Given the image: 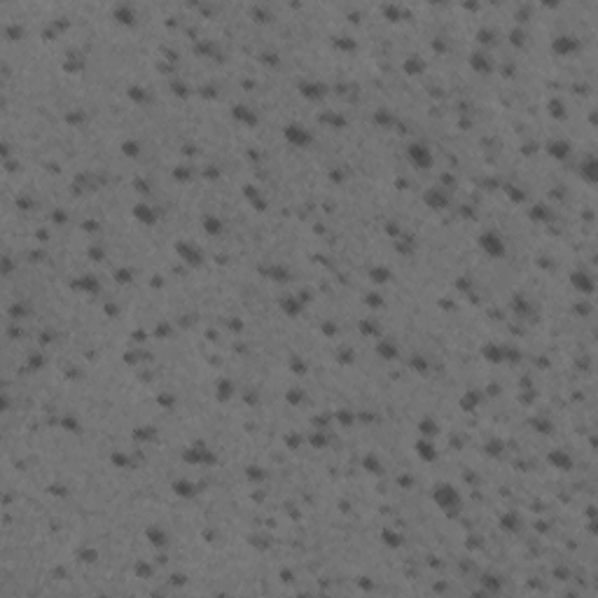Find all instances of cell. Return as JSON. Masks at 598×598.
<instances>
[{
  "mask_svg": "<svg viewBox=\"0 0 598 598\" xmlns=\"http://www.w3.org/2000/svg\"><path fill=\"white\" fill-rule=\"evenodd\" d=\"M432 500H435V505L446 517H456L463 507L461 493H458L451 484H437L435 491H432Z\"/></svg>",
  "mask_w": 598,
  "mask_h": 598,
  "instance_id": "obj_1",
  "label": "cell"
},
{
  "mask_svg": "<svg viewBox=\"0 0 598 598\" xmlns=\"http://www.w3.org/2000/svg\"><path fill=\"white\" fill-rule=\"evenodd\" d=\"M479 245H482V250L486 252L489 257H493V259L503 257L505 250H507V245H505V238L500 236L498 231H493V229L484 231L482 236H479Z\"/></svg>",
  "mask_w": 598,
  "mask_h": 598,
  "instance_id": "obj_2",
  "label": "cell"
},
{
  "mask_svg": "<svg viewBox=\"0 0 598 598\" xmlns=\"http://www.w3.org/2000/svg\"><path fill=\"white\" fill-rule=\"evenodd\" d=\"M283 136H285V140L290 145H294V147H306V145H311L313 136L309 133V129H304L302 124H287L285 129H283Z\"/></svg>",
  "mask_w": 598,
  "mask_h": 598,
  "instance_id": "obj_3",
  "label": "cell"
},
{
  "mask_svg": "<svg viewBox=\"0 0 598 598\" xmlns=\"http://www.w3.org/2000/svg\"><path fill=\"white\" fill-rule=\"evenodd\" d=\"M407 157H409V162L414 164L416 169H428L430 164H432V155H430V150L425 147L423 143H411L409 145V150H407Z\"/></svg>",
  "mask_w": 598,
  "mask_h": 598,
  "instance_id": "obj_4",
  "label": "cell"
},
{
  "mask_svg": "<svg viewBox=\"0 0 598 598\" xmlns=\"http://www.w3.org/2000/svg\"><path fill=\"white\" fill-rule=\"evenodd\" d=\"M414 451H416V456H418L423 463L437 461V448H435V444H432V439H428V437H421V439L416 442Z\"/></svg>",
  "mask_w": 598,
  "mask_h": 598,
  "instance_id": "obj_5",
  "label": "cell"
},
{
  "mask_svg": "<svg viewBox=\"0 0 598 598\" xmlns=\"http://www.w3.org/2000/svg\"><path fill=\"white\" fill-rule=\"evenodd\" d=\"M425 204L430 206V208H435V211H442V208H446L448 206V197L444 190H430L425 192Z\"/></svg>",
  "mask_w": 598,
  "mask_h": 598,
  "instance_id": "obj_6",
  "label": "cell"
},
{
  "mask_svg": "<svg viewBox=\"0 0 598 598\" xmlns=\"http://www.w3.org/2000/svg\"><path fill=\"white\" fill-rule=\"evenodd\" d=\"M570 280H572V285L577 287L582 294H591L593 287H596V285H593V280H591V276H586L584 271H575L570 276Z\"/></svg>",
  "mask_w": 598,
  "mask_h": 598,
  "instance_id": "obj_7",
  "label": "cell"
},
{
  "mask_svg": "<svg viewBox=\"0 0 598 598\" xmlns=\"http://www.w3.org/2000/svg\"><path fill=\"white\" fill-rule=\"evenodd\" d=\"M500 528L507 530V533H519L521 530V519L514 514V512H507L500 517Z\"/></svg>",
  "mask_w": 598,
  "mask_h": 598,
  "instance_id": "obj_8",
  "label": "cell"
},
{
  "mask_svg": "<svg viewBox=\"0 0 598 598\" xmlns=\"http://www.w3.org/2000/svg\"><path fill=\"white\" fill-rule=\"evenodd\" d=\"M470 63H472V68L479 70V73H491L493 70V63H491L489 54H482V52H477V54H472V59H470Z\"/></svg>",
  "mask_w": 598,
  "mask_h": 598,
  "instance_id": "obj_9",
  "label": "cell"
},
{
  "mask_svg": "<svg viewBox=\"0 0 598 598\" xmlns=\"http://www.w3.org/2000/svg\"><path fill=\"white\" fill-rule=\"evenodd\" d=\"M549 463L558 470H570L572 468V458L565 451H551L549 454Z\"/></svg>",
  "mask_w": 598,
  "mask_h": 598,
  "instance_id": "obj_10",
  "label": "cell"
},
{
  "mask_svg": "<svg viewBox=\"0 0 598 598\" xmlns=\"http://www.w3.org/2000/svg\"><path fill=\"white\" fill-rule=\"evenodd\" d=\"M299 91H302V96H306V98H320V96L325 94V87L323 84H318V82H304L302 87H299Z\"/></svg>",
  "mask_w": 598,
  "mask_h": 598,
  "instance_id": "obj_11",
  "label": "cell"
},
{
  "mask_svg": "<svg viewBox=\"0 0 598 598\" xmlns=\"http://www.w3.org/2000/svg\"><path fill=\"white\" fill-rule=\"evenodd\" d=\"M376 353H379L383 360H395V358H397V346H395L393 341L383 339L376 344Z\"/></svg>",
  "mask_w": 598,
  "mask_h": 598,
  "instance_id": "obj_12",
  "label": "cell"
},
{
  "mask_svg": "<svg viewBox=\"0 0 598 598\" xmlns=\"http://www.w3.org/2000/svg\"><path fill=\"white\" fill-rule=\"evenodd\" d=\"M547 150H549V155L556 157V159H565V157L570 155V145L565 143V140H554V143L547 145Z\"/></svg>",
  "mask_w": 598,
  "mask_h": 598,
  "instance_id": "obj_13",
  "label": "cell"
},
{
  "mask_svg": "<svg viewBox=\"0 0 598 598\" xmlns=\"http://www.w3.org/2000/svg\"><path fill=\"white\" fill-rule=\"evenodd\" d=\"M484 358L491 362H505V348L489 344V346H484Z\"/></svg>",
  "mask_w": 598,
  "mask_h": 598,
  "instance_id": "obj_14",
  "label": "cell"
},
{
  "mask_svg": "<svg viewBox=\"0 0 598 598\" xmlns=\"http://www.w3.org/2000/svg\"><path fill=\"white\" fill-rule=\"evenodd\" d=\"M222 229H224L222 220L213 218V215L204 218V231H206V234H211V236H218V234H222Z\"/></svg>",
  "mask_w": 598,
  "mask_h": 598,
  "instance_id": "obj_15",
  "label": "cell"
},
{
  "mask_svg": "<svg viewBox=\"0 0 598 598\" xmlns=\"http://www.w3.org/2000/svg\"><path fill=\"white\" fill-rule=\"evenodd\" d=\"M579 173H582V178H584L586 183H596V178H598L596 162H593V159H586V162L582 164V169H579Z\"/></svg>",
  "mask_w": 598,
  "mask_h": 598,
  "instance_id": "obj_16",
  "label": "cell"
},
{
  "mask_svg": "<svg viewBox=\"0 0 598 598\" xmlns=\"http://www.w3.org/2000/svg\"><path fill=\"white\" fill-rule=\"evenodd\" d=\"M173 493L180 498H192L194 496V489H192V482H185V479H178L173 484Z\"/></svg>",
  "mask_w": 598,
  "mask_h": 598,
  "instance_id": "obj_17",
  "label": "cell"
},
{
  "mask_svg": "<svg viewBox=\"0 0 598 598\" xmlns=\"http://www.w3.org/2000/svg\"><path fill=\"white\" fill-rule=\"evenodd\" d=\"M418 432H421L423 437H428V439H432V437L437 435V423L432 421V418H423V421L418 423Z\"/></svg>",
  "mask_w": 598,
  "mask_h": 598,
  "instance_id": "obj_18",
  "label": "cell"
},
{
  "mask_svg": "<svg viewBox=\"0 0 598 598\" xmlns=\"http://www.w3.org/2000/svg\"><path fill=\"white\" fill-rule=\"evenodd\" d=\"M381 540H383V544L386 547H400L402 544V537L395 533V530L390 528H383V533H381Z\"/></svg>",
  "mask_w": 598,
  "mask_h": 598,
  "instance_id": "obj_19",
  "label": "cell"
},
{
  "mask_svg": "<svg viewBox=\"0 0 598 598\" xmlns=\"http://www.w3.org/2000/svg\"><path fill=\"white\" fill-rule=\"evenodd\" d=\"M147 537H150V542L155 544V547H164V544L169 542L166 533H164V530H159V528H147Z\"/></svg>",
  "mask_w": 598,
  "mask_h": 598,
  "instance_id": "obj_20",
  "label": "cell"
},
{
  "mask_svg": "<svg viewBox=\"0 0 598 598\" xmlns=\"http://www.w3.org/2000/svg\"><path fill=\"white\" fill-rule=\"evenodd\" d=\"M482 584H484V589H486V591L498 593V591H500V586H503V582H500V577H496V575H484Z\"/></svg>",
  "mask_w": 598,
  "mask_h": 598,
  "instance_id": "obj_21",
  "label": "cell"
},
{
  "mask_svg": "<svg viewBox=\"0 0 598 598\" xmlns=\"http://www.w3.org/2000/svg\"><path fill=\"white\" fill-rule=\"evenodd\" d=\"M133 215H136L138 220H143L145 224H152V222H155V213L147 211V206H145V204H138L136 208H133Z\"/></svg>",
  "mask_w": 598,
  "mask_h": 598,
  "instance_id": "obj_22",
  "label": "cell"
},
{
  "mask_svg": "<svg viewBox=\"0 0 598 598\" xmlns=\"http://www.w3.org/2000/svg\"><path fill=\"white\" fill-rule=\"evenodd\" d=\"M575 47H577V42L570 40L568 35H565V38H558V40L554 42V49H556V52H561V54H568V52H570V49H575Z\"/></svg>",
  "mask_w": 598,
  "mask_h": 598,
  "instance_id": "obj_23",
  "label": "cell"
},
{
  "mask_svg": "<svg viewBox=\"0 0 598 598\" xmlns=\"http://www.w3.org/2000/svg\"><path fill=\"white\" fill-rule=\"evenodd\" d=\"M234 117H236V119H241V122H248V124L257 122L255 117H250V110L243 108V105H236V108H234Z\"/></svg>",
  "mask_w": 598,
  "mask_h": 598,
  "instance_id": "obj_24",
  "label": "cell"
},
{
  "mask_svg": "<svg viewBox=\"0 0 598 598\" xmlns=\"http://www.w3.org/2000/svg\"><path fill=\"white\" fill-rule=\"evenodd\" d=\"M294 304H299V299H294V297L283 299V311H285L287 316H294V313H299V311H302V306H294Z\"/></svg>",
  "mask_w": 598,
  "mask_h": 598,
  "instance_id": "obj_25",
  "label": "cell"
},
{
  "mask_svg": "<svg viewBox=\"0 0 598 598\" xmlns=\"http://www.w3.org/2000/svg\"><path fill=\"white\" fill-rule=\"evenodd\" d=\"M365 470H367V472H374V475H381V463H379V458L369 454L367 458H365Z\"/></svg>",
  "mask_w": 598,
  "mask_h": 598,
  "instance_id": "obj_26",
  "label": "cell"
},
{
  "mask_svg": "<svg viewBox=\"0 0 598 598\" xmlns=\"http://www.w3.org/2000/svg\"><path fill=\"white\" fill-rule=\"evenodd\" d=\"M503 446H505V444L500 442V439H493V442H489V444H486V446H484V448H486V454H489V456H493V458H498V456L503 454Z\"/></svg>",
  "mask_w": 598,
  "mask_h": 598,
  "instance_id": "obj_27",
  "label": "cell"
},
{
  "mask_svg": "<svg viewBox=\"0 0 598 598\" xmlns=\"http://www.w3.org/2000/svg\"><path fill=\"white\" fill-rule=\"evenodd\" d=\"M372 278L376 280V283H388V280H390V271H388V269H381V266H376V269H372Z\"/></svg>",
  "mask_w": 598,
  "mask_h": 598,
  "instance_id": "obj_28",
  "label": "cell"
},
{
  "mask_svg": "<svg viewBox=\"0 0 598 598\" xmlns=\"http://www.w3.org/2000/svg\"><path fill=\"white\" fill-rule=\"evenodd\" d=\"M178 250L183 252L185 257H190V262H192V264H199V262H201V255H199V252H194V250H192L190 245H187V250H185V245L180 243V245H178Z\"/></svg>",
  "mask_w": 598,
  "mask_h": 598,
  "instance_id": "obj_29",
  "label": "cell"
},
{
  "mask_svg": "<svg viewBox=\"0 0 598 598\" xmlns=\"http://www.w3.org/2000/svg\"><path fill=\"white\" fill-rule=\"evenodd\" d=\"M551 117H565V108H563V103H558V101H554V103H551Z\"/></svg>",
  "mask_w": 598,
  "mask_h": 598,
  "instance_id": "obj_30",
  "label": "cell"
},
{
  "mask_svg": "<svg viewBox=\"0 0 598 598\" xmlns=\"http://www.w3.org/2000/svg\"><path fill=\"white\" fill-rule=\"evenodd\" d=\"M124 152L131 155V157H136L138 155V145L136 143H124Z\"/></svg>",
  "mask_w": 598,
  "mask_h": 598,
  "instance_id": "obj_31",
  "label": "cell"
}]
</instances>
